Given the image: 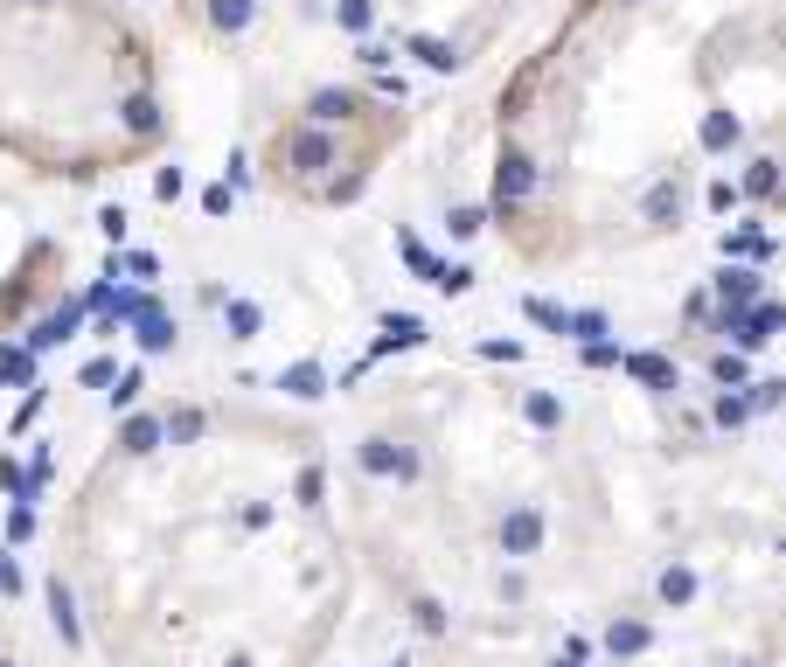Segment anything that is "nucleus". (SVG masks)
Here are the masks:
<instances>
[{
  "mask_svg": "<svg viewBox=\"0 0 786 667\" xmlns=\"http://www.w3.org/2000/svg\"><path fill=\"white\" fill-rule=\"evenodd\" d=\"M161 140V49L119 0H0V154L49 181H98Z\"/></svg>",
  "mask_w": 786,
  "mask_h": 667,
  "instance_id": "1",
  "label": "nucleus"
},
{
  "mask_svg": "<svg viewBox=\"0 0 786 667\" xmlns=\"http://www.w3.org/2000/svg\"><path fill=\"white\" fill-rule=\"evenodd\" d=\"M369 119H376V98L362 84H314L293 119H279L272 140H265L258 154L265 181L285 188L293 202L349 209L376 181V140H362Z\"/></svg>",
  "mask_w": 786,
  "mask_h": 667,
  "instance_id": "2",
  "label": "nucleus"
},
{
  "mask_svg": "<svg viewBox=\"0 0 786 667\" xmlns=\"http://www.w3.org/2000/svg\"><path fill=\"white\" fill-rule=\"evenodd\" d=\"M550 543V514L543 501H508L502 514H494V549H502L508 563H536Z\"/></svg>",
  "mask_w": 786,
  "mask_h": 667,
  "instance_id": "3",
  "label": "nucleus"
},
{
  "mask_svg": "<svg viewBox=\"0 0 786 667\" xmlns=\"http://www.w3.org/2000/svg\"><path fill=\"white\" fill-rule=\"evenodd\" d=\"M599 654L606 660H647L655 654V619H641V612H612L606 619V633H599Z\"/></svg>",
  "mask_w": 786,
  "mask_h": 667,
  "instance_id": "4",
  "label": "nucleus"
},
{
  "mask_svg": "<svg viewBox=\"0 0 786 667\" xmlns=\"http://www.w3.org/2000/svg\"><path fill=\"white\" fill-rule=\"evenodd\" d=\"M696 598H703V570L689 563V557H668L661 577H655V605H661V612H689Z\"/></svg>",
  "mask_w": 786,
  "mask_h": 667,
  "instance_id": "5",
  "label": "nucleus"
},
{
  "mask_svg": "<svg viewBox=\"0 0 786 667\" xmlns=\"http://www.w3.org/2000/svg\"><path fill=\"white\" fill-rule=\"evenodd\" d=\"M523 417H529V431H543V438H558L564 431V396L558 390H523Z\"/></svg>",
  "mask_w": 786,
  "mask_h": 667,
  "instance_id": "6",
  "label": "nucleus"
},
{
  "mask_svg": "<svg viewBox=\"0 0 786 667\" xmlns=\"http://www.w3.org/2000/svg\"><path fill=\"white\" fill-rule=\"evenodd\" d=\"M626 376H634V383H641L647 396H676V383H682L668 355H634V361H626Z\"/></svg>",
  "mask_w": 786,
  "mask_h": 667,
  "instance_id": "7",
  "label": "nucleus"
},
{
  "mask_svg": "<svg viewBox=\"0 0 786 667\" xmlns=\"http://www.w3.org/2000/svg\"><path fill=\"white\" fill-rule=\"evenodd\" d=\"M404 612H411V633H418V640H446V626H453L446 598H432V591H418V598L404 605Z\"/></svg>",
  "mask_w": 786,
  "mask_h": 667,
  "instance_id": "8",
  "label": "nucleus"
},
{
  "mask_svg": "<svg viewBox=\"0 0 786 667\" xmlns=\"http://www.w3.org/2000/svg\"><path fill=\"white\" fill-rule=\"evenodd\" d=\"M717 293L731 299V307H744V299H759V272H752V264H724V272H717Z\"/></svg>",
  "mask_w": 786,
  "mask_h": 667,
  "instance_id": "9",
  "label": "nucleus"
},
{
  "mask_svg": "<svg viewBox=\"0 0 786 667\" xmlns=\"http://www.w3.org/2000/svg\"><path fill=\"white\" fill-rule=\"evenodd\" d=\"M711 425H717V431H744V425H752V410H744V396H738V390L711 404Z\"/></svg>",
  "mask_w": 786,
  "mask_h": 667,
  "instance_id": "10",
  "label": "nucleus"
},
{
  "mask_svg": "<svg viewBox=\"0 0 786 667\" xmlns=\"http://www.w3.org/2000/svg\"><path fill=\"white\" fill-rule=\"evenodd\" d=\"M529 320H536L543 334H564V327H571V313H564V307H550V299H529Z\"/></svg>",
  "mask_w": 786,
  "mask_h": 667,
  "instance_id": "11",
  "label": "nucleus"
},
{
  "mask_svg": "<svg viewBox=\"0 0 786 667\" xmlns=\"http://www.w3.org/2000/svg\"><path fill=\"white\" fill-rule=\"evenodd\" d=\"M529 598V577H523V563H508L502 570V605H523Z\"/></svg>",
  "mask_w": 786,
  "mask_h": 667,
  "instance_id": "12",
  "label": "nucleus"
},
{
  "mask_svg": "<svg viewBox=\"0 0 786 667\" xmlns=\"http://www.w3.org/2000/svg\"><path fill=\"white\" fill-rule=\"evenodd\" d=\"M481 355H488V361H523V348H515V341H481Z\"/></svg>",
  "mask_w": 786,
  "mask_h": 667,
  "instance_id": "13",
  "label": "nucleus"
},
{
  "mask_svg": "<svg viewBox=\"0 0 786 667\" xmlns=\"http://www.w3.org/2000/svg\"><path fill=\"white\" fill-rule=\"evenodd\" d=\"M543 667H585V660H571V654H550V660H543Z\"/></svg>",
  "mask_w": 786,
  "mask_h": 667,
  "instance_id": "14",
  "label": "nucleus"
},
{
  "mask_svg": "<svg viewBox=\"0 0 786 667\" xmlns=\"http://www.w3.org/2000/svg\"><path fill=\"white\" fill-rule=\"evenodd\" d=\"M724 667H759V660H724Z\"/></svg>",
  "mask_w": 786,
  "mask_h": 667,
  "instance_id": "15",
  "label": "nucleus"
},
{
  "mask_svg": "<svg viewBox=\"0 0 786 667\" xmlns=\"http://www.w3.org/2000/svg\"><path fill=\"white\" fill-rule=\"evenodd\" d=\"M0 667H22V660H0Z\"/></svg>",
  "mask_w": 786,
  "mask_h": 667,
  "instance_id": "16",
  "label": "nucleus"
}]
</instances>
